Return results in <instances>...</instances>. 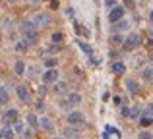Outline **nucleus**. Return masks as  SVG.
Returning <instances> with one entry per match:
<instances>
[{
	"label": "nucleus",
	"mask_w": 153,
	"mask_h": 139,
	"mask_svg": "<svg viewBox=\"0 0 153 139\" xmlns=\"http://www.w3.org/2000/svg\"><path fill=\"white\" fill-rule=\"evenodd\" d=\"M64 133H66V137H72V139H76V137H78V132H74V129H70V128H66V129H64Z\"/></svg>",
	"instance_id": "obj_20"
},
{
	"label": "nucleus",
	"mask_w": 153,
	"mask_h": 139,
	"mask_svg": "<svg viewBox=\"0 0 153 139\" xmlns=\"http://www.w3.org/2000/svg\"><path fill=\"white\" fill-rule=\"evenodd\" d=\"M16 91H18V97H19V101H22L23 104L31 102V95H29V89H27V87L18 85V87H16Z\"/></svg>",
	"instance_id": "obj_4"
},
{
	"label": "nucleus",
	"mask_w": 153,
	"mask_h": 139,
	"mask_svg": "<svg viewBox=\"0 0 153 139\" xmlns=\"http://www.w3.org/2000/svg\"><path fill=\"white\" fill-rule=\"evenodd\" d=\"M2 120L6 122V124H12V122L16 124V122H18V110H16V108H10V110H8V112L2 116Z\"/></svg>",
	"instance_id": "obj_8"
},
{
	"label": "nucleus",
	"mask_w": 153,
	"mask_h": 139,
	"mask_svg": "<svg viewBox=\"0 0 153 139\" xmlns=\"http://www.w3.org/2000/svg\"><path fill=\"white\" fill-rule=\"evenodd\" d=\"M107 132H108V133H114L116 137H120V132H118V129H114V128H111V126L107 128ZM108 133H107V135H108Z\"/></svg>",
	"instance_id": "obj_25"
},
{
	"label": "nucleus",
	"mask_w": 153,
	"mask_h": 139,
	"mask_svg": "<svg viewBox=\"0 0 153 139\" xmlns=\"http://www.w3.org/2000/svg\"><path fill=\"white\" fill-rule=\"evenodd\" d=\"M68 122H70V124H85V118H83L82 112L74 110V112H70V116H68Z\"/></svg>",
	"instance_id": "obj_7"
},
{
	"label": "nucleus",
	"mask_w": 153,
	"mask_h": 139,
	"mask_svg": "<svg viewBox=\"0 0 153 139\" xmlns=\"http://www.w3.org/2000/svg\"><path fill=\"white\" fill-rule=\"evenodd\" d=\"M111 41H112V43H116V45H120V43H122V37H120V35L116 33V35H112V39H111Z\"/></svg>",
	"instance_id": "obj_24"
},
{
	"label": "nucleus",
	"mask_w": 153,
	"mask_h": 139,
	"mask_svg": "<svg viewBox=\"0 0 153 139\" xmlns=\"http://www.w3.org/2000/svg\"><path fill=\"white\" fill-rule=\"evenodd\" d=\"M10 101V91L8 87H0V104H6Z\"/></svg>",
	"instance_id": "obj_10"
},
{
	"label": "nucleus",
	"mask_w": 153,
	"mask_h": 139,
	"mask_svg": "<svg viewBox=\"0 0 153 139\" xmlns=\"http://www.w3.org/2000/svg\"><path fill=\"white\" fill-rule=\"evenodd\" d=\"M16 49H18V50H25V49H27V43H19Z\"/></svg>",
	"instance_id": "obj_29"
},
{
	"label": "nucleus",
	"mask_w": 153,
	"mask_h": 139,
	"mask_svg": "<svg viewBox=\"0 0 153 139\" xmlns=\"http://www.w3.org/2000/svg\"><path fill=\"white\" fill-rule=\"evenodd\" d=\"M27 124H29L31 128H37V126H39L37 116H35V114H27Z\"/></svg>",
	"instance_id": "obj_14"
},
{
	"label": "nucleus",
	"mask_w": 153,
	"mask_h": 139,
	"mask_svg": "<svg viewBox=\"0 0 153 139\" xmlns=\"http://www.w3.org/2000/svg\"><path fill=\"white\" fill-rule=\"evenodd\" d=\"M124 70H126V66H124L122 62H114V64H112V71H114V74H122Z\"/></svg>",
	"instance_id": "obj_16"
},
{
	"label": "nucleus",
	"mask_w": 153,
	"mask_h": 139,
	"mask_svg": "<svg viewBox=\"0 0 153 139\" xmlns=\"http://www.w3.org/2000/svg\"><path fill=\"white\" fill-rule=\"evenodd\" d=\"M60 41H62V33H54L52 35V45H58Z\"/></svg>",
	"instance_id": "obj_23"
},
{
	"label": "nucleus",
	"mask_w": 153,
	"mask_h": 139,
	"mask_svg": "<svg viewBox=\"0 0 153 139\" xmlns=\"http://www.w3.org/2000/svg\"><path fill=\"white\" fill-rule=\"evenodd\" d=\"M140 139H151L149 133H140Z\"/></svg>",
	"instance_id": "obj_31"
},
{
	"label": "nucleus",
	"mask_w": 153,
	"mask_h": 139,
	"mask_svg": "<svg viewBox=\"0 0 153 139\" xmlns=\"http://www.w3.org/2000/svg\"><path fill=\"white\" fill-rule=\"evenodd\" d=\"M143 79H146V81H151V66H147V68L143 70Z\"/></svg>",
	"instance_id": "obj_19"
},
{
	"label": "nucleus",
	"mask_w": 153,
	"mask_h": 139,
	"mask_svg": "<svg viewBox=\"0 0 153 139\" xmlns=\"http://www.w3.org/2000/svg\"><path fill=\"white\" fill-rule=\"evenodd\" d=\"M122 116L124 118H130V108H128V106H124V108H122Z\"/></svg>",
	"instance_id": "obj_27"
},
{
	"label": "nucleus",
	"mask_w": 153,
	"mask_h": 139,
	"mask_svg": "<svg viewBox=\"0 0 153 139\" xmlns=\"http://www.w3.org/2000/svg\"><path fill=\"white\" fill-rule=\"evenodd\" d=\"M45 66H47V68H49V70L56 68V60H52V58H47V60H45Z\"/></svg>",
	"instance_id": "obj_22"
},
{
	"label": "nucleus",
	"mask_w": 153,
	"mask_h": 139,
	"mask_svg": "<svg viewBox=\"0 0 153 139\" xmlns=\"http://www.w3.org/2000/svg\"><path fill=\"white\" fill-rule=\"evenodd\" d=\"M22 35H23V41H27V43H37L39 41L37 27H35L31 21H23L22 23Z\"/></svg>",
	"instance_id": "obj_1"
},
{
	"label": "nucleus",
	"mask_w": 153,
	"mask_h": 139,
	"mask_svg": "<svg viewBox=\"0 0 153 139\" xmlns=\"http://www.w3.org/2000/svg\"><path fill=\"white\" fill-rule=\"evenodd\" d=\"M68 102H70V106H78L79 102H82V95H79V93H70Z\"/></svg>",
	"instance_id": "obj_11"
},
{
	"label": "nucleus",
	"mask_w": 153,
	"mask_h": 139,
	"mask_svg": "<svg viewBox=\"0 0 153 139\" xmlns=\"http://www.w3.org/2000/svg\"><path fill=\"white\" fill-rule=\"evenodd\" d=\"M78 45H79V49L83 50V52L87 54V56H93V49H91L87 43H83V41H78Z\"/></svg>",
	"instance_id": "obj_12"
},
{
	"label": "nucleus",
	"mask_w": 153,
	"mask_h": 139,
	"mask_svg": "<svg viewBox=\"0 0 153 139\" xmlns=\"http://www.w3.org/2000/svg\"><path fill=\"white\" fill-rule=\"evenodd\" d=\"M107 6H108V8H114V6H116V2H112V0H108V2H107Z\"/></svg>",
	"instance_id": "obj_32"
},
{
	"label": "nucleus",
	"mask_w": 153,
	"mask_h": 139,
	"mask_svg": "<svg viewBox=\"0 0 153 139\" xmlns=\"http://www.w3.org/2000/svg\"><path fill=\"white\" fill-rule=\"evenodd\" d=\"M54 139H66V137H62V135H58V137H54Z\"/></svg>",
	"instance_id": "obj_33"
},
{
	"label": "nucleus",
	"mask_w": 153,
	"mask_h": 139,
	"mask_svg": "<svg viewBox=\"0 0 153 139\" xmlns=\"http://www.w3.org/2000/svg\"><path fill=\"white\" fill-rule=\"evenodd\" d=\"M0 137H2V129H0Z\"/></svg>",
	"instance_id": "obj_34"
},
{
	"label": "nucleus",
	"mask_w": 153,
	"mask_h": 139,
	"mask_svg": "<svg viewBox=\"0 0 153 139\" xmlns=\"http://www.w3.org/2000/svg\"><path fill=\"white\" fill-rule=\"evenodd\" d=\"M31 23H33V25L35 27H45V25H49V23H51V15L49 14H41V12H39V14H35L33 15V21H31Z\"/></svg>",
	"instance_id": "obj_3"
},
{
	"label": "nucleus",
	"mask_w": 153,
	"mask_h": 139,
	"mask_svg": "<svg viewBox=\"0 0 153 139\" xmlns=\"http://www.w3.org/2000/svg\"><path fill=\"white\" fill-rule=\"evenodd\" d=\"M35 108H37V110H43V108H45V104H43V101H41V99H39V101L35 102Z\"/></svg>",
	"instance_id": "obj_26"
},
{
	"label": "nucleus",
	"mask_w": 153,
	"mask_h": 139,
	"mask_svg": "<svg viewBox=\"0 0 153 139\" xmlns=\"http://www.w3.org/2000/svg\"><path fill=\"white\" fill-rule=\"evenodd\" d=\"M43 81H45V83H56V81H58V70H56V68L47 70L45 74H43Z\"/></svg>",
	"instance_id": "obj_6"
},
{
	"label": "nucleus",
	"mask_w": 153,
	"mask_h": 139,
	"mask_svg": "<svg viewBox=\"0 0 153 139\" xmlns=\"http://www.w3.org/2000/svg\"><path fill=\"white\" fill-rule=\"evenodd\" d=\"M2 137H4V139H14V132H12L10 128L4 129V132H2Z\"/></svg>",
	"instance_id": "obj_21"
},
{
	"label": "nucleus",
	"mask_w": 153,
	"mask_h": 139,
	"mask_svg": "<svg viewBox=\"0 0 153 139\" xmlns=\"http://www.w3.org/2000/svg\"><path fill=\"white\" fill-rule=\"evenodd\" d=\"M122 15H124V6H120V4H116L114 6V10L108 14V19H111L112 23H116V21H120L122 19Z\"/></svg>",
	"instance_id": "obj_5"
},
{
	"label": "nucleus",
	"mask_w": 153,
	"mask_h": 139,
	"mask_svg": "<svg viewBox=\"0 0 153 139\" xmlns=\"http://www.w3.org/2000/svg\"><path fill=\"white\" fill-rule=\"evenodd\" d=\"M14 128H16V132H22V129H23L22 122H16V126H14Z\"/></svg>",
	"instance_id": "obj_30"
},
{
	"label": "nucleus",
	"mask_w": 153,
	"mask_h": 139,
	"mask_svg": "<svg viewBox=\"0 0 153 139\" xmlns=\"http://www.w3.org/2000/svg\"><path fill=\"white\" fill-rule=\"evenodd\" d=\"M41 126L47 129V132H52V122H51V118H41Z\"/></svg>",
	"instance_id": "obj_17"
},
{
	"label": "nucleus",
	"mask_w": 153,
	"mask_h": 139,
	"mask_svg": "<svg viewBox=\"0 0 153 139\" xmlns=\"http://www.w3.org/2000/svg\"><path fill=\"white\" fill-rule=\"evenodd\" d=\"M54 91H56V93H66V83H56Z\"/></svg>",
	"instance_id": "obj_18"
},
{
	"label": "nucleus",
	"mask_w": 153,
	"mask_h": 139,
	"mask_svg": "<svg viewBox=\"0 0 153 139\" xmlns=\"http://www.w3.org/2000/svg\"><path fill=\"white\" fill-rule=\"evenodd\" d=\"M128 25H130V21H128V19H120V21H116L114 29H116V31H122V29H126Z\"/></svg>",
	"instance_id": "obj_15"
},
{
	"label": "nucleus",
	"mask_w": 153,
	"mask_h": 139,
	"mask_svg": "<svg viewBox=\"0 0 153 139\" xmlns=\"http://www.w3.org/2000/svg\"><path fill=\"white\" fill-rule=\"evenodd\" d=\"M122 45H124V49H126V50H136L140 45H142V39H140V35L130 33L126 37V41H122Z\"/></svg>",
	"instance_id": "obj_2"
},
{
	"label": "nucleus",
	"mask_w": 153,
	"mask_h": 139,
	"mask_svg": "<svg viewBox=\"0 0 153 139\" xmlns=\"http://www.w3.org/2000/svg\"><path fill=\"white\" fill-rule=\"evenodd\" d=\"M14 71H16L18 75H23V71H25V64H23V60H18V62H16Z\"/></svg>",
	"instance_id": "obj_13"
},
{
	"label": "nucleus",
	"mask_w": 153,
	"mask_h": 139,
	"mask_svg": "<svg viewBox=\"0 0 153 139\" xmlns=\"http://www.w3.org/2000/svg\"><path fill=\"white\" fill-rule=\"evenodd\" d=\"M126 91L130 95H136L138 93V83H136L134 79H126Z\"/></svg>",
	"instance_id": "obj_9"
},
{
	"label": "nucleus",
	"mask_w": 153,
	"mask_h": 139,
	"mask_svg": "<svg viewBox=\"0 0 153 139\" xmlns=\"http://www.w3.org/2000/svg\"><path fill=\"white\" fill-rule=\"evenodd\" d=\"M66 15H68V18H74V8H66Z\"/></svg>",
	"instance_id": "obj_28"
}]
</instances>
